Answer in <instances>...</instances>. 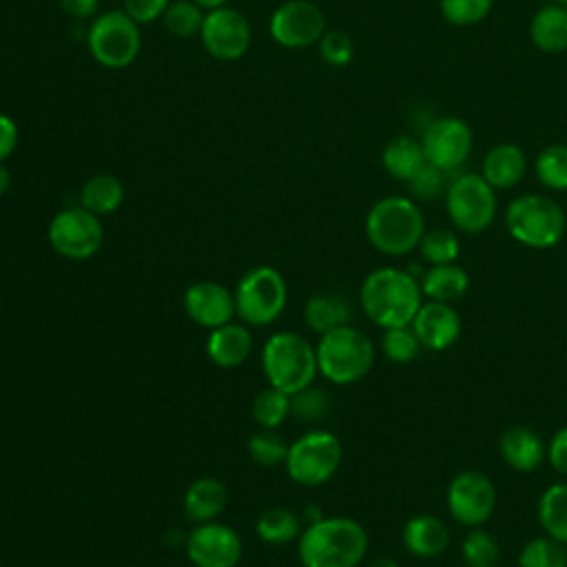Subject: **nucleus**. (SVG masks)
<instances>
[{
    "label": "nucleus",
    "mask_w": 567,
    "mask_h": 567,
    "mask_svg": "<svg viewBox=\"0 0 567 567\" xmlns=\"http://www.w3.org/2000/svg\"><path fill=\"white\" fill-rule=\"evenodd\" d=\"M317 44L321 60L330 66H346L354 58V42L343 31H326Z\"/></svg>",
    "instance_id": "nucleus-41"
},
{
    "label": "nucleus",
    "mask_w": 567,
    "mask_h": 567,
    "mask_svg": "<svg viewBox=\"0 0 567 567\" xmlns=\"http://www.w3.org/2000/svg\"><path fill=\"white\" fill-rule=\"evenodd\" d=\"M498 452L503 461L520 474H529L540 467V463L547 458V447L538 432L525 425L507 427L498 439Z\"/></svg>",
    "instance_id": "nucleus-20"
},
{
    "label": "nucleus",
    "mask_w": 567,
    "mask_h": 567,
    "mask_svg": "<svg viewBox=\"0 0 567 567\" xmlns=\"http://www.w3.org/2000/svg\"><path fill=\"white\" fill-rule=\"evenodd\" d=\"M359 301L365 317L374 326L388 330L412 323L423 303V292L419 279L410 270L383 266L365 275Z\"/></svg>",
    "instance_id": "nucleus-1"
},
{
    "label": "nucleus",
    "mask_w": 567,
    "mask_h": 567,
    "mask_svg": "<svg viewBox=\"0 0 567 567\" xmlns=\"http://www.w3.org/2000/svg\"><path fill=\"white\" fill-rule=\"evenodd\" d=\"M529 38L536 49L545 53H560L567 49V7L547 4L538 9L529 22Z\"/></svg>",
    "instance_id": "nucleus-24"
},
{
    "label": "nucleus",
    "mask_w": 567,
    "mask_h": 567,
    "mask_svg": "<svg viewBox=\"0 0 567 567\" xmlns=\"http://www.w3.org/2000/svg\"><path fill=\"white\" fill-rule=\"evenodd\" d=\"M525 171H527V155L523 153V148L512 142H503L492 146L485 153L481 175L492 188L501 190V188L516 186L525 177Z\"/></svg>",
    "instance_id": "nucleus-22"
},
{
    "label": "nucleus",
    "mask_w": 567,
    "mask_h": 567,
    "mask_svg": "<svg viewBox=\"0 0 567 567\" xmlns=\"http://www.w3.org/2000/svg\"><path fill=\"white\" fill-rule=\"evenodd\" d=\"M408 186H410V190L416 199L432 202L443 193V188H447L445 186V171L425 162L423 168L408 182Z\"/></svg>",
    "instance_id": "nucleus-42"
},
{
    "label": "nucleus",
    "mask_w": 567,
    "mask_h": 567,
    "mask_svg": "<svg viewBox=\"0 0 567 567\" xmlns=\"http://www.w3.org/2000/svg\"><path fill=\"white\" fill-rule=\"evenodd\" d=\"M474 135L465 120L454 115H443L432 120L421 137L425 159L439 168L454 171L472 153Z\"/></svg>",
    "instance_id": "nucleus-15"
},
{
    "label": "nucleus",
    "mask_w": 567,
    "mask_h": 567,
    "mask_svg": "<svg viewBox=\"0 0 567 567\" xmlns=\"http://www.w3.org/2000/svg\"><path fill=\"white\" fill-rule=\"evenodd\" d=\"M184 310L193 323L215 330L233 321L235 312V292L217 281H197L190 284L184 292Z\"/></svg>",
    "instance_id": "nucleus-17"
},
{
    "label": "nucleus",
    "mask_w": 567,
    "mask_h": 567,
    "mask_svg": "<svg viewBox=\"0 0 567 567\" xmlns=\"http://www.w3.org/2000/svg\"><path fill=\"white\" fill-rule=\"evenodd\" d=\"M303 567H357L368 554V532L348 516H321L297 538Z\"/></svg>",
    "instance_id": "nucleus-2"
},
{
    "label": "nucleus",
    "mask_w": 567,
    "mask_h": 567,
    "mask_svg": "<svg viewBox=\"0 0 567 567\" xmlns=\"http://www.w3.org/2000/svg\"><path fill=\"white\" fill-rule=\"evenodd\" d=\"M343 458V445L337 434L328 430H310L288 445L284 461L286 474L303 487L328 483Z\"/></svg>",
    "instance_id": "nucleus-9"
},
{
    "label": "nucleus",
    "mask_w": 567,
    "mask_h": 567,
    "mask_svg": "<svg viewBox=\"0 0 567 567\" xmlns=\"http://www.w3.org/2000/svg\"><path fill=\"white\" fill-rule=\"evenodd\" d=\"M184 549L195 567H237L244 543L233 527L210 520L190 529Z\"/></svg>",
    "instance_id": "nucleus-16"
},
{
    "label": "nucleus",
    "mask_w": 567,
    "mask_h": 567,
    "mask_svg": "<svg viewBox=\"0 0 567 567\" xmlns=\"http://www.w3.org/2000/svg\"><path fill=\"white\" fill-rule=\"evenodd\" d=\"M326 16L310 0H286L268 20L270 38L284 49H306L326 33Z\"/></svg>",
    "instance_id": "nucleus-13"
},
{
    "label": "nucleus",
    "mask_w": 567,
    "mask_h": 567,
    "mask_svg": "<svg viewBox=\"0 0 567 567\" xmlns=\"http://www.w3.org/2000/svg\"><path fill=\"white\" fill-rule=\"evenodd\" d=\"M538 182L549 190H567V144H549L534 159Z\"/></svg>",
    "instance_id": "nucleus-32"
},
{
    "label": "nucleus",
    "mask_w": 567,
    "mask_h": 567,
    "mask_svg": "<svg viewBox=\"0 0 567 567\" xmlns=\"http://www.w3.org/2000/svg\"><path fill=\"white\" fill-rule=\"evenodd\" d=\"M423 235L425 217L410 197H381L370 206L365 215V237L383 255H408L414 248H419Z\"/></svg>",
    "instance_id": "nucleus-3"
},
{
    "label": "nucleus",
    "mask_w": 567,
    "mask_h": 567,
    "mask_svg": "<svg viewBox=\"0 0 567 567\" xmlns=\"http://www.w3.org/2000/svg\"><path fill=\"white\" fill-rule=\"evenodd\" d=\"M461 556L467 567H496L501 560V547L489 532L472 527L461 543Z\"/></svg>",
    "instance_id": "nucleus-36"
},
{
    "label": "nucleus",
    "mask_w": 567,
    "mask_h": 567,
    "mask_svg": "<svg viewBox=\"0 0 567 567\" xmlns=\"http://www.w3.org/2000/svg\"><path fill=\"white\" fill-rule=\"evenodd\" d=\"M91 58L104 69H126L142 51L140 24L124 9L97 13L86 29Z\"/></svg>",
    "instance_id": "nucleus-7"
},
{
    "label": "nucleus",
    "mask_w": 567,
    "mask_h": 567,
    "mask_svg": "<svg viewBox=\"0 0 567 567\" xmlns=\"http://www.w3.org/2000/svg\"><path fill=\"white\" fill-rule=\"evenodd\" d=\"M410 326L421 346L432 352L452 348L461 337V317L454 306L445 301H423Z\"/></svg>",
    "instance_id": "nucleus-18"
},
{
    "label": "nucleus",
    "mask_w": 567,
    "mask_h": 567,
    "mask_svg": "<svg viewBox=\"0 0 567 567\" xmlns=\"http://www.w3.org/2000/svg\"><path fill=\"white\" fill-rule=\"evenodd\" d=\"M206 11L195 0H171L162 16L164 29L175 38H199Z\"/></svg>",
    "instance_id": "nucleus-31"
},
{
    "label": "nucleus",
    "mask_w": 567,
    "mask_h": 567,
    "mask_svg": "<svg viewBox=\"0 0 567 567\" xmlns=\"http://www.w3.org/2000/svg\"><path fill=\"white\" fill-rule=\"evenodd\" d=\"M235 312L250 328L270 326L281 317L288 303L284 275L272 266H255L241 275L235 286Z\"/></svg>",
    "instance_id": "nucleus-8"
},
{
    "label": "nucleus",
    "mask_w": 567,
    "mask_h": 567,
    "mask_svg": "<svg viewBox=\"0 0 567 567\" xmlns=\"http://www.w3.org/2000/svg\"><path fill=\"white\" fill-rule=\"evenodd\" d=\"M330 410V396L315 385L290 394V414L299 421H319Z\"/></svg>",
    "instance_id": "nucleus-40"
},
{
    "label": "nucleus",
    "mask_w": 567,
    "mask_h": 567,
    "mask_svg": "<svg viewBox=\"0 0 567 567\" xmlns=\"http://www.w3.org/2000/svg\"><path fill=\"white\" fill-rule=\"evenodd\" d=\"M505 228L518 244L543 250L565 237L567 215L556 199L529 193L507 204Z\"/></svg>",
    "instance_id": "nucleus-6"
},
{
    "label": "nucleus",
    "mask_w": 567,
    "mask_h": 567,
    "mask_svg": "<svg viewBox=\"0 0 567 567\" xmlns=\"http://www.w3.org/2000/svg\"><path fill=\"white\" fill-rule=\"evenodd\" d=\"M494 0H441L443 18L454 27H472L487 18Z\"/></svg>",
    "instance_id": "nucleus-39"
},
{
    "label": "nucleus",
    "mask_w": 567,
    "mask_h": 567,
    "mask_svg": "<svg viewBox=\"0 0 567 567\" xmlns=\"http://www.w3.org/2000/svg\"><path fill=\"white\" fill-rule=\"evenodd\" d=\"M348 321H350V306L346 299L337 295H315L303 306V323L317 334L346 326Z\"/></svg>",
    "instance_id": "nucleus-28"
},
{
    "label": "nucleus",
    "mask_w": 567,
    "mask_h": 567,
    "mask_svg": "<svg viewBox=\"0 0 567 567\" xmlns=\"http://www.w3.org/2000/svg\"><path fill=\"white\" fill-rule=\"evenodd\" d=\"M425 153L421 142L410 135H399L390 140L381 153V164L388 175L399 182H410L425 164Z\"/></svg>",
    "instance_id": "nucleus-25"
},
{
    "label": "nucleus",
    "mask_w": 567,
    "mask_h": 567,
    "mask_svg": "<svg viewBox=\"0 0 567 567\" xmlns=\"http://www.w3.org/2000/svg\"><path fill=\"white\" fill-rule=\"evenodd\" d=\"M450 545V529L434 514L412 516L403 525V547L416 558H436Z\"/></svg>",
    "instance_id": "nucleus-21"
},
{
    "label": "nucleus",
    "mask_w": 567,
    "mask_h": 567,
    "mask_svg": "<svg viewBox=\"0 0 567 567\" xmlns=\"http://www.w3.org/2000/svg\"><path fill=\"white\" fill-rule=\"evenodd\" d=\"M204 11H213V9H221V7H228L230 0H195Z\"/></svg>",
    "instance_id": "nucleus-48"
},
{
    "label": "nucleus",
    "mask_w": 567,
    "mask_h": 567,
    "mask_svg": "<svg viewBox=\"0 0 567 567\" xmlns=\"http://www.w3.org/2000/svg\"><path fill=\"white\" fill-rule=\"evenodd\" d=\"M51 248L71 261L91 259L104 241V228L97 215L82 206L58 210L47 228Z\"/></svg>",
    "instance_id": "nucleus-11"
},
{
    "label": "nucleus",
    "mask_w": 567,
    "mask_h": 567,
    "mask_svg": "<svg viewBox=\"0 0 567 567\" xmlns=\"http://www.w3.org/2000/svg\"><path fill=\"white\" fill-rule=\"evenodd\" d=\"M450 516L465 527H481L496 509V487L487 474L478 470L458 472L445 492Z\"/></svg>",
    "instance_id": "nucleus-12"
},
{
    "label": "nucleus",
    "mask_w": 567,
    "mask_h": 567,
    "mask_svg": "<svg viewBox=\"0 0 567 567\" xmlns=\"http://www.w3.org/2000/svg\"><path fill=\"white\" fill-rule=\"evenodd\" d=\"M261 368L268 385L295 394L319 374L317 348L299 332H275L261 348Z\"/></svg>",
    "instance_id": "nucleus-4"
},
{
    "label": "nucleus",
    "mask_w": 567,
    "mask_h": 567,
    "mask_svg": "<svg viewBox=\"0 0 567 567\" xmlns=\"http://www.w3.org/2000/svg\"><path fill=\"white\" fill-rule=\"evenodd\" d=\"M226 505H228V489L219 478L202 476L186 487L184 514L195 525L217 520V516L226 509Z\"/></svg>",
    "instance_id": "nucleus-23"
},
{
    "label": "nucleus",
    "mask_w": 567,
    "mask_h": 567,
    "mask_svg": "<svg viewBox=\"0 0 567 567\" xmlns=\"http://www.w3.org/2000/svg\"><path fill=\"white\" fill-rule=\"evenodd\" d=\"M419 286H421L423 297H427L430 301L452 303L467 292L470 277H467L465 268H461L456 264H443V266H432L430 270H425Z\"/></svg>",
    "instance_id": "nucleus-26"
},
{
    "label": "nucleus",
    "mask_w": 567,
    "mask_h": 567,
    "mask_svg": "<svg viewBox=\"0 0 567 567\" xmlns=\"http://www.w3.org/2000/svg\"><path fill=\"white\" fill-rule=\"evenodd\" d=\"M547 461L560 476H567V425L551 436L547 445Z\"/></svg>",
    "instance_id": "nucleus-44"
},
{
    "label": "nucleus",
    "mask_w": 567,
    "mask_h": 567,
    "mask_svg": "<svg viewBox=\"0 0 567 567\" xmlns=\"http://www.w3.org/2000/svg\"><path fill=\"white\" fill-rule=\"evenodd\" d=\"M421 341L414 334L412 326H401V328H388L381 337V350L388 361L392 363H412L419 352H421Z\"/></svg>",
    "instance_id": "nucleus-37"
},
{
    "label": "nucleus",
    "mask_w": 567,
    "mask_h": 567,
    "mask_svg": "<svg viewBox=\"0 0 567 567\" xmlns=\"http://www.w3.org/2000/svg\"><path fill=\"white\" fill-rule=\"evenodd\" d=\"M518 567H567V545L547 534L536 536L523 545Z\"/></svg>",
    "instance_id": "nucleus-33"
},
{
    "label": "nucleus",
    "mask_w": 567,
    "mask_h": 567,
    "mask_svg": "<svg viewBox=\"0 0 567 567\" xmlns=\"http://www.w3.org/2000/svg\"><path fill=\"white\" fill-rule=\"evenodd\" d=\"M122 9L142 27L162 20L171 0H122Z\"/></svg>",
    "instance_id": "nucleus-43"
},
{
    "label": "nucleus",
    "mask_w": 567,
    "mask_h": 567,
    "mask_svg": "<svg viewBox=\"0 0 567 567\" xmlns=\"http://www.w3.org/2000/svg\"><path fill=\"white\" fill-rule=\"evenodd\" d=\"M558 4H563V7H567V0H556Z\"/></svg>",
    "instance_id": "nucleus-50"
},
{
    "label": "nucleus",
    "mask_w": 567,
    "mask_h": 567,
    "mask_svg": "<svg viewBox=\"0 0 567 567\" xmlns=\"http://www.w3.org/2000/svg\"><path fill=\"white\" fill-rule=\"evenodd\" d=\"M419 252L423 261L430 266H443V264H456L461 255V241L454 230L447 228H432L425 230V235L419 241Z\"/></svg>",
    "instance_id": "nucleus-34"
},
{
    "label": "nucleus",
    "mask_w": 567,
    "mask_h": 567,
    "mask_svg": "<svg viewBox=\"0 0 567 567\" xmlns=\"http://www.w3.org/2000/svg\"><path fill=\"white\" fill-rule=\"evenodd\" d=\"M199 40L210 58L219 62H235L250 49V22L239 9L233 7L206 11Z\"/></svg>",
    "instance_id": "nucleus-14"
},
{
    "label": "nucleus",
    "mask_w": 567,
    "mask_h": 567,
    "mask_svg": "<svg viewBox=\"0 0 567 567\" xmlns=\"http://www.w3.org/2000/svg\"><path fill=\"white\" fill-rule=\"evenodd\" d=\"M255 532L266 545L281 547L297 540L303 529H301V518L295 512L286 507H268L259 514L255 523Z\"/></svg>",
    "instance_id": "nucleus-29"
},
{
    "label": "nucleus",
    "mask_w": 567,
    "mask_h": 567,
    "mask_svg": "<svg viewBox=\"0 0 567 567\" xmlns=\"http://www.w3.org/2000/svg\"><path fill=\"white\" fill-rule=\"evenodd\" d=\"M538 523L547 536L567 545V483H554L540 494Z\"/></svg>",
    "instance_id": "nucleus-30"
},
{
    "label": "nucleus",
    "mask_w": 567,
    "mask_h": 567,
    "mask_svg": "<svg viewBox=\"0 0 567 567\" xmlns=\"http://www.w3.org/2000/svg\"><path fill=\"white\" fill-rule=\"evenodd\" d=\"M290 416V394L268 385L252 401V419L264 430H277Z\"/></svg>",
    "instance_id": "nucleus-35"
},
{
    "label": "nucleus",
    "mask_w": 567,
    "mask_h": 567,
    "mask_svg": "<svg viewBox=\"0 0 567 567\" xmlns=\"http://www.w3.org/2000/svg\"><path fill=\"white\" fill-rule=\"evenodd\" d=\"M496 188H492L483 175H458L445 188L447 217L461 233L476 235L487 230L496 217Z\"/></svg>",
    "instance_id": "nucleus-10"
},
{
    "label": "nucleus",
    "mask_w": 567,
    "mask_h": 567,
    "mask_svg": "<svg viewBox=\"0 0 567 567\" xmlns=\"http://www.w3.org/2000/svg\"><path fill=\"white\" fill-rule=\"evenodd\" d=\"M124 202V184L111 173L91 175L80 188V206L97 217L115 213Z\"/></svg>",
    "instance_id": "nucleus-27"
},
{
    "label": "nucleus",
    "mask_w": 567,
    "mask_h": 567,
    "mask_svg": "<svg viewBox=\"0 0 567 567\" xmlns=\"http://www.w3.org/2000/svg\"><path fill=\"white\" fill-rule=\"evenodd\" d=\"M9 188H11V171L7 168L4 162H0V197L7 195Z\"/></svg>",
    "instance_id": "nucleus-47"
},
{
    "label": "nucleus",
    "mask_w": 567,
    "mask_h": 567,
    "mask_svg": "<svg viewBox=\"0 0 567 567\" xmlns=\"http://www.w3.org/2000/svg\"><path fill=\"white\" fill-rule=\"evenodd\" d=\"M248 454L257 465L275 467L286 461L288 443L275 430H259L248 439Z\"/></svg>",
    "instance_id": "nucleus-38"
},
{
    "label": "nucleus",
    "mask_w": 567,
    "mask_h": 567,
    "mask_svg": "<svg viewBox=\"0 0 567 567\" xmlns=\"http://www.w3.org/2000/svg\"><path fill=\"white\" fill-rule=\"evenodd\" d=\"M252 352V332L246 323L228 321L208 332L206 354L208 359L224 370L239 368Z\"/></svg>",
    "instance_id": "nucleus-19"
},
{
    "label": "nucleus",
    "mask_w": 567,
    "mask_h": 567,
    "mask_svg": "<svg viewBox=\"0 0 567 567\" xmlns=\"http://www.w3.org/2000/svg\"><path fill=\"white\" fill-rule=\"evenodd\" d=\"M315 348L319 374L334 385H352L374 365L372 339L350 323L319 334Z\"/></svg>",
    "instance_id": "nucleus-5"
},
{
    "label": "nucleus",
    "mask_w": 567,
    "mask_h": 567,
    "mask_svg": "<svg viewBox=\"0 0 567 567\" xmlns=\"http://www.w3.org/2000/svg\"><path fill=\"white\" fill-rule=\"evenodd\" d=\"M368 567H399V563H396V560H392V558L381 556V558H374Z\"/></svg>",
    "instance_id": "nucleus-49"
},
{
    "label": "nucleus",
    "mask_w": 567,
    "mask_h": 567,
    "mask_svg": "<svg viewBox=\"0 0 567 567\" xmlns=\"http://www.w3.org/2000/svg\"><path fill=\"white\" fill-rule=\"evenodd\" d=\"M18 137H20V133H18L16 120L0 111V162L11 157V153L18 146Z\"/></svg>",
    "instance_id": "nucleus-45"
},
{
    "label": "nucleus",
    "mask_w": 567,
    "mask_h": 567,
    "mask_svg": "<svg viewBox=\"0 0 567 567\" xmlns=\"http://www.w3.org/2000/svg\"><path fill=\"white\" fill-rule=\"evenodd\" d=\"M62 11L73 20H93L100 9V0H58Z\"/></svg>",
    "instance_id": "nucleus-46"
}]
</instances>
